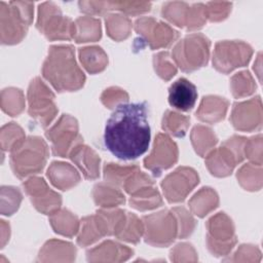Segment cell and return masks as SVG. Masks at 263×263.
Wrapping results in <instances>:
<instances>
[{"instance_id": "obj_1", "label": "cell", "mask_w": 263, "mask_h": 263, "mask_svg": "<svg viewBox=\"0 0 263 263\" xmlns=\"http://www.w3.org/2000/svg\"><path fill=\"white\" fill-rule=\"evenodd\" d=\"M150 138L147 102L117 106L104 132L106 148L121 160H133L143 155L148 150Z\"/></svg>"}, {"instance_id": "obj_2", "label": "cell", "mask_w": 263, "mask_h": 263, "mask_svg": "<svg viewBox=\"0 0 263 263\" xmlns=\"http://www.w3.org/2000/svg\"><path fill=\"white\" fill-rule=\"evenodd\" d=\"M43 77L59 91H75L85 82V75L75 60L71 45H53L42 67Z\"/></svg>"}, {"instance_id": "obj_3", "label": "cell", "mask_w": 263, "mask_h": 263, "mask_svg": "<svg viewBox=\"0 0 263 263\" xmlns=\"http://www.w3.org/2000/svg\"><path fill=\"white\" fill-rule=\"evenodd\" d=\"M33 2H1L0 31L3 44H15L23 40L33 21Z\"/></svg>"}, {"instance_id": "obj_4", "label": "cell", "mask_w": 263, "mask_h": 263, "mask_svg": "<svg viewBox=\"0 0 263 263\" xmlns=\"http://www.w3.org/2000/svg\"><path fill=\"white\" fill-rule=\"evenodd\" d=\"M48 148L43 139L29 137L10 151V166L20 178L40 173L47 160Z\"/></svg>"}, {"instance_id": "obj_5", "label": "cell", "mask_w": 263, "mask_h": 263, "mask_svg": "<svg viewBox=\"0 0 263 263\" xmlns=\"http://www.w3.org/2000/svg\"><path fill=\"white\" fill-rule=\"evenodd\" d=\"M210 45V40L202 34H190L176 44L172 59L182 71L192 72L206 65Z\"/></svg>"}, {"instance_id": "obj_6", "label": "cell", "mask_w": 263, "mask_h": 263, "mask_svg": "<svg viewBox=\"0 0 263 263\" xmlns=\"http://www.w3.org/2000/svg\"><path fill=\"white\" fill-rule=\"evenodd\" d=\"M36 27L48 40L74 39L75 23L68 16H64L60 7L52 2L39 5Z\"/></svg>"}, {"instance_id": "obj_7", "label": "cell", "mask_w": 263, "mask_h": 263, "mask_svg": "<svg viewBox=\"0 0 263 263\" xmlns=\"http://www.w3.org/2000/svg\"><path fill=\"white\" fill-rule=\"evenodd\" d=\"M246 141L242 137L233 136L220 148L211 151L205 161L211 174L217 177L230 175L234 166L243 159Z\"/></svg>"}, {"instance_id": "obj_8", "label": "cell", "mask_w": 263, "mask_h": 263, "mask_svg": "<svg viewBox=\"0 0 263 263\" xmlns=\"http://www.w3.org/2000/svg\"><path fill=\"white\" fill-rule=\"evenodd\" d=\"M29 114L42 127H46L58 113L54 95L39 78H34L28 88Z\"/></svg>"}, {"instance_id": "obj_9", "label": "cell", "mask_w": 263, "mask_h": 263, "mask_svg": "<svg viewBox=\"0 0 263 263\" xmlns=\"http://www.w3.org/2000/svg\"><path fill=\"white\" fill-rule=\"evenodd\" d=\"M142 220L145 241L152 246L165 247L178 235V222L173 212L161 211L144 216Z\"/></svg>"}, {"instance_id": "obj_10", "label": "cell", "mask_w": 263, "mask_h": 263, "mask_svg": "<svg viewBox=\"0 0 263 263\" xmlns=\"http://www.w3.org/2000/svg\"><path fill=\"white\" fill-rule=\"evenodd\" d=\"M46 138L51 143L53 155L66 157L82 138L78 133L77 120L69 114H63L53 126L45 133Z\"/></svg>"}, {"instance_id": "obj_11", "label": "cell", "mask_w": 263, "mask_h": 263, "mask_svg": "<svg viewBox=\"0 0 263 263\" xmlns=\"http://www.w3.org/2000/svg\"><path fill=\"white\" fill-rule=\"evenodd\" d=\"M252 53V47L241 41H221L216 44L213 65L218 71L229 73L238 67L246 66Z\"/></svg>"}, {"instance_id": "obj_12", "label": "cell", "mask_w": 263, "mask_h": 263, "mask_svg": "<svg viewBox=\"0 0 263 263\" xmlns=\"http://www.w3.org/2000/svg\"><path fill=\"white\" fill-rule=\"evenodd\" d=\"M208 246L213 254L226 255L235 245L234 227L231 220L219 213L208 221Z\"/></svg>"}, {"instance_id": "obj_13", "label": "cell", "mask_w": 263, "mask_h": 263, "mask_svg": "<svg viewBox=\"0 0 263 263\" xmlns=\"http://www.w3.org/2000/svg\"><path fill=\"white\" fill-rule=\"evenodd\" d=\"M135 30L152 49L166 47L179 37L177 31L153 17L138 18L135 23Z\"/></svg>"}, {"instance_id": "obj_14", "label": "cell", "mask_w": 263, "mask_h": 263, "mask_svg": "<svg viewBox=\"0 0 263 263\" xmlns=\"http://www.w3.org/2000/svg\"><path fill=\"white\" fill-rule=\"evenodd\" d=\"M196 172L190 167H179L161 182L163 193L168 202L183 201L191 190L198 184Z\"/></svg>"}, {"instance_id": "obj_15", "label": "cell", "mask_w": 263, "mask_h": 263, "mask_svg": "<svg viewBox=\"0 0 263 263\" xmlns=\"http://www.w3.org/2000/svg\"><path fill=\"white\" fill-rule=\"evenodd\" d=\"M178 160V148L176 143L164 134H158L155 138L151 153L144 159V165L158 177L162 171L171 167Z\"/></svg>"}, {"instance_id": "obj_16", "label": "cell", "mask_w": 263, "mask_h": 263, "mask_svg": "<svg viewBox=\"0 0 263 263\" xmlns=\"http://www.w3.org/2000/svg\"><path fill=\"white\" fill-rule=\"evenodd\" d=\"M24 188L32 204L41 213L51 215L57 212L61 204V195L52 191L43 178L32 177L24 182Z\"/></svg>"}, {"instance_id": "obj_17", "label": "cell", "mask_w": 263, "mask_h": 263, "mask_svg": "<svg viewBox=\"0 0 263 263\" xmlns=\"http://www.w3.org/2000/svg\"><path fill=\"white\" fill-rule=\"evenodd\" d=\"M231 122L236 129L253 130L261 126V101L257 97L248 102L235 103L231 113Z\"/></svg>"}, {"instance_id": "obj_18", "label": "cell", "mask_w": 263, "mask_h": 263, "mask_svg": "<svg viewBox=\"0 0 263 263\" xmlns=\"http://www.w3.org/2000/svg\"><path fill=\"white\" fill-rule=\"evenodd\" d=\"M197 100V89L195 85L185 77L177 79L168 88L170 105L183 112L193 109Z\"/></svg>"}, {"instance_id": "obj_19", "label": "cell", "mask_w": 263, "mask_h": 263, "mask_svg": "<svg viewBox=\"0 0 263 263\" xmlns=\"http://www.w3.org/2000/svg\"><path fill=\"white\" fill-rule=\"evenodd\" d=\"M68 156L86 179L92 180L100 176V157L91 148L83 145L82 142L74 146Z\"/></svg>"}, {"instance_id": "obj_20", "label": "cell", "mask_w": 263, "mask_h": 263, "mask_svg": "<svg viewBox=\"0 0 263 263\" xmlns=\"http://www.w3.org/2000/svg\"><path fill=\"white\" fill-rule=\"evenodd\" d=\"M47 177L59 189L68 190L80 181L78 172L69 163L53 161L47 170Z\"/></svg>"}, {"instance_id": "obj_21", "label": "cell", "mask_w": 263, "mask_h": 263, "mask_svg": "<svg viewBox=\"0 0 263 263\" xmlns=\"http://www.w3.org/2000/svg\"><path fill=\"white\" fill-rule=\"evenodd\" d=\"M228 101L216 96L204 97L196 111V117L204 122L215 123L225 117Z\"/></svg>"}, {"instance_id": "obj_22", "label": "cell", "mask_w": 263, "mask_h": 263, "mask_svg": "<svg viewBox=\"0 0 263 263\" xmlns=\"http://www.w3.org/2000/svg\"><path fill=\"white\" fill-rule=\"evenodd\" d=\"M92 194L95 202L104 209H110L125 201L122 192L115 185L108 182L97 184L93 187Z\"/></svg>"}, {"instance_id": "obj_23", "label": "cell", "mask_w": 263, "mask_h": 263, "mask_svg": "<svg viewBox=\"0 0 263 263\" xmlns=\"http://www.w3.org/2000/svg\"><path fill=\"white\" fill-rule=\"evenodd\" d=\"M129 203L136 210L146 211L160 206L162 199L157 189L154 188L153 185H149L132 193Z\"/></svg>"}, {"instance_id": "obj_24", "label": "cell", "mask_w": 263, "mask_h": 263, "mask_svg": "<svg viewBox=\"0 0 263 263\" xmlns=\"http://www.w3.org/2000/svg\"><path fill=\"white\" fill-rule=\"evenodd\" d=\"M87 260L88 261H99L102 256L106 255L103 261H111V257L113 255H117L120 257L122 261L127 260L133 255V250L126 248L125 246H121L119 243L113 242L111 240H107L102 245L88 250L87 253Z\"/></svg>"}, {"instance_id": "obj_25", "label": "cell", "mask_w": 263, "mask_h": 263, "mask_svg": "<svg viewBox=\"0 0 263 263\" xmlns=\"http://www.w3.org/2000/svg\"><path fill=\"white\" fill-rule=\"evenodd\" d=\"M79 59L83 67L90 74L103 71L107 64L108 58L105 51L99 46H89L79 49Z\"/></svg>"}, {"instance_id": "obj_26", "label": "cell", "mask_w": 263, "mask_h": 263, "mask_svg": "<svg viewBox=\"0 0 263 263\" xmlns=\"http://www.w3.org/2000/svg\"><path fill=\"white\" fill-rule=\"evenodd\" d=\"M101 38V22L90 16L78 17L75 22L74 39L76 42L97 41Z\"/></svg>"}, {"instance_id": "obj_27", "label": "cell", "mask_w": 263, "mask_h": 263, "mask_svg": "<svg viewBox=\"0 0 263 263\" xmlns=\"http://www.w3.org/2000/svg\"><path fill=\"white\" fill-rule=\"evenodd\" d=\"M50 216V224L57 233L71 237L78 232L79 222L68 210H58Z\"/></svg>"}, {"instance_id": "obj_28", "label": "cell", "mask_w": 263, "mask_h": 263, "mask_svg": "<svg viewBox=\"0 0 263 263\" xmlns=\"http://www.w3.org/2000/svg\"><path fill=\"white\" fill-rule=\"evenodd\" d=\"M219 199L217 193L211 188H202L190 200L192 212L198 217H204L209 212L218 206Z\"/></svg>"}, {"instance_id": "obj_29", "label": "cell", "mask_w": 263, "mask_h": 263, "mask_svg": "<svg viewBox=\"0 0 263 263\" xmlns=\"http://www.w3.org/2000/svg\"><path fill=\"white\" fill-rule=\"evenodd\" d=\"M217 140L213 130L203 125H196L191 132L192 145L200 156L208 154L217 144Z\"/></svg>"}, {"instance_id": "obj_30", "label": "cell", "mask_w": 263, "mask_h": 263, "mask_svg": "<svg viewBox=\"0 0 263 263\" xmlns=\"http://www.w3.org/2000/svg\"><path fill=\"white\" fill-rule=\"evenodd\" d=\"M106 29L108 35L117 41L128 37L132 29V22L123 14L113 13L106 16Z\"/></svg>"}, {"instance_id": "obj_31", "label": "cell", "mask_w": 263, "mask_h": 263, "mask_svg": "<svg viewBox=\"0 0 263 263\" xmlns=\"http://www.w3.org/2000/svg\"><path fill=\"white\" fill-rule=\"evenodd\" d=\"M25 107L23 91L18 88L9 87L1 92V108L10 116H17Z\"/></svg>"}, {"instance_id": "obj_32", "label": "cell", "mask_w": 263, "mask_h": 263, "mask_svg": "<svg viewBox=\"0 0 263 263\" xmlns=\"http://www.w3.org/2000/svg\"><path fill=\"white\" fill-rule=\"evenodd\" d=\"M190 124V118L174 111H166L162 118V128L174 137H184Z\"/></svg>"}, {"instance_id": "obj_33", "label": "cell", "mask_w": 263, "mask_h": 263, "mask_svg": "<svg viewBox=\"0 0 263 263\" xmlns=\"http://www.w3.org/2000/svg\"><path fill=\"white\" fill-rule=\"evenodd\" d=\"M189 5L185 2H167L163 4L161 13L171 23L178 27H185Z\"/></svg>"}, {"instance_id": "obj_34", "label": "cell", "mask_w": 263, "mask_h": 263, "mask_svg": "<svg viewBox=\"0 0 263 263\" xmlns=\"http://www.w3.org/2000/svg\"><path fill=\"white\" fill-rule=\"evenodd\" d=\"M26 139L23 129L14 122L7 123L1 128V147L2 150L12 151Z\"/></svg>"}, {"instance_id": "obj_35", "label": "cell", "mask_w": 263, "mask_h": 263, "mask_svg": "<svg viewBox=\"0 0 263 263\" xmlns=\"http://www.w3.org/2000/svg\"><path fill=\"white\" fill-rule=\"evenodd\" d=\"M138 170L139 167L137 165L120 166L114 163H108L104 166V177L106 182L115 186H122L125 180Z\"/></svg>"}, {"instance_id": "obj_36", "label": "cell", "mask_w": 263, "mask_h": 263, "mask_svg": "<svg viewBox=\"0 0 263 263\" xmlns=\"http://www.w3.org/2000/svg\"><path fill=\"white\" fill-rule=\"evenodd\" d=\"M143 233H144L143 222L140 221V219H138L136 215L127 213L126 222L122 230L119 232V234L116 237L121 240H126V241L136 243L140 240V237Z\"/></svg>"}, {"instance_id": "obj_37", "label": "cell", "mask_w": 263, "mask_h": 263, "mask_svg": "<svg viewBox=\"0 0 263 263\" xmlns=\"http://www.w3.org/2000/svg\"><path fill=\"white\" fill-rule=\"evenodd\" d=\"M21 191L11 186L1 187V214L5 216L12 215L20 206L22 201Z\"/></svg>"}, {"instance_id": "obj_38", "label": "cell", "mask_w": 263, "mask_h": 263, "mask_svg": "<svg viewBox=\"0 0 263 263\" xmlns=\"http://www.w3.org/2000/svg\"><path fill=\"white\" fill-rule=\"evenodd\" d=\"M256 85L249 72H240L231 79V89L235 98H241L253 93Z\"/></svg>"}, {"instance_id": "obj_39", "label": "cell", "mask_w": 263, "mask_h": 263, "mask_svg": "<svg viewBox=\"0 0 263 263\" xmlns=\"http://www.w3.org/2000/svg\"><path fill=\"white\" fill-rule=\"evenodd\" d=\"M172 212L175 214L178 222V236L183 238L190 235L195 227L194 219L184 208H174Z\"/></svg>"}, {"instance_id": "obj_40", "label": "cell", "mask_w": 263, "mask_h": 263, "mask_svg": "<svg viewBox=\"0 0 263 263\" xmlns=\"http://www.w3.org/2000/svg\"><path fill=\"white\" fill-rule=\"evenodd\" d=\"M153 63L155 71L164 80H170L177 72L176 67L173 65V63H171L170 55L166 51L155 54Z\"/></svg>"}, {"instance_id": "obj_41", "label": "cell", "mask_w": 263, "mask_h": 263, "mask_svg": "<svg viewBox=\"0 0 263 263\" xmlns=\"http://www.w3.org/2000/svg\"><path fill=\"white\" fill-rule=\"evenodd\" d=\"M206 21V12L205 5L202 3H196L192 6H189L187 20H186V28L188 30H195L201 28Z\"/></svg>"}, {"instance_id": "obj_42", "label": "cell", "mask_w": 263, "mask_h": 263, "mask_svg": "<svg viewBox=\"0 0 263 263\" xmlns=\"http://www.w3.org/2000/svg\"><path fill=\"white\" fill-rule=\"evenodd\" d=\"M101 101L108 108H116L128 101V95L118 87H110L103 92Z\"/></svg>"}, {"instance_id": "obj_43", "label": "cell", "mask_w": 263, "mask_h": 263, "mask_svg": "<svg viewBox=\"0 0 263 263\" xmlns=\"http://www.w3.org/2000/svg\"><path fill=\"white\" fill-rule=\"evenodd\" d=\"M231 10V3L228 2H210L205 5L206 18L212 22H219L227 17Z\"/></svg>"}, {"instance_id": "obj_44", "label": "cell", "mask_w": 263, "mask_h": 263, "mask_svg": "<svg viewBox=\"0 0 263 263\" xmlns=\"http://www.w3.org/2000/svg\"><path fill=\"white\" fill-rule=\"evenodd\" d=\"M111 8L127 14H140L150 10V2H111Z\"/></svg>"}, {"instance_id": "obj_45", "label": "cell", "mask_w": 263, "mask_h": 263, "mask_svg": "<svg viewBox=\"0 0 263 263\" xmlns=\"http://www.w3.org/2000/svg\"><path fill=\"white\" fill-rule=\"evenodd\" d=\"M78 5L81 11L89 14H102L108 10H111V2L80 1Z\"/></svg>"}]
</instances>
